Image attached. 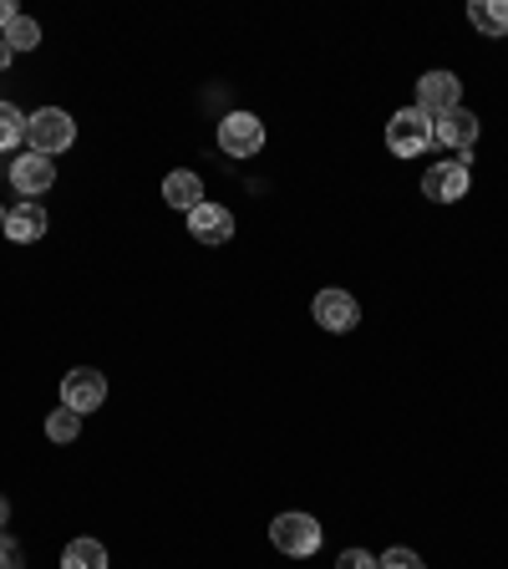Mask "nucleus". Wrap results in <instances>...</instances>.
Instances as JSON below:
<instances>
[{"label": "nucleus", "mask_w": 508, "mask_h": 569, "mask_svg": "<svg viewBox=\"0 0 508 569\" xmlns=\"http://www.w3.org/2000/svg\"><path fill=\"white\" fill-rule=\"evenodd\" d=\"M26 143H31V153L57 158V153H67V148L77 143V122L67 118L61 108H41V112L26 118Z\"/></svg>", "instance_id": "nucleus-1"}, {"label": "nucleus", "mask_w": 508, "mask_h": 569, "mask_svg": "<svg viewBox=\"0 0 508 569\" xmlns=\"http://www.w3.org/2000/svg\"><path fill=\"white\" fill-rule=\"evenodd\" d=\"M387 148L397 158H423L433 148V118L423 108H402L397 118L387 122Z\"/></svg>", "instance_id": "nucleus-2"}, {"label": "nucleus", "mask_w": 508, "mask_h": 569, "mask_svg": "<svg viewBox=\"0 0 508 569\" xmlns=\"http://www.w3.org/2000/svg\"><path fill=\"white\" fill-rule=\"evenodd\" d=\"M270 545H275L280 555L305 559L321 549V524H315L311 514H280V519L270 524Z\"/></svg>", "instance_id": "nucleus-3"}, {"label": "nucleus", "mask_w": 508, "mask_h": 569, "mask_svg": "<svg viewBox=\"0 0 508 569\" xmlns=\"http://www.w3.org/2000/svg\"><path fill=\"white\" fill-rule=\"evenodd\" d=\"M423 194L433 199V204H458V199L468 194V153L448 158V163H433V169L423 173Z\"/></svg>", "instance_id": "nucleus-4"}, {"label": "nucleus", "mask_w": 508, "mask_h": 569, "mask_svg": "<svg viewBox=\"0 0 508 569\" xmlns=\"http://www.w3.org/2000/svg\"><path fill=\"white\" fill-rule=\"evenodd\" d=\"M102 402H108V376L92 372V366H77V372H67V382H61V407H72V413H98Z\"/></svg>", "instance_id": "nucleus-5"}, {"label": "nucleus", "mask_w": 508, "mask_h": 569, "mask_svg": "<svg viewBox=\"0 0 508 569\" xmlns=\"http://www.w3.org/2000/svg\"><path fill=\"white\" fill-rule=\"evenodd\" d=\"M219 148L230 158H254L265 148V122L254 118V112H230V118L219 122Z\"/></svg>", "instance_id": "nucleus-6"}, {"label": "nucleus", "mask_w": 508, "mask_h": 569, "mask_svg": "<svg viewBox=\"0 0 508 569\" xmlns=\"http://www.w3.org/2000/svg\"><path fill=\"white\" fill-rule=\"evenodd\" d=\"M11 183H16V194L37 199L57 183V163H51L47 153H31V148H26L21 158H11Z\"/></svg>", "instance_id": "nucleus-7"}, {"label": "nucleus", "mask_w": 508, "mask_h": 569, "mask_svg": "<svg viewBox=\"0 0 508 569\" xmlns=\"http://www.w3.org/2000/svg\"><path fill=\"white\" fill-rule=\"evenodd\" d=\"M417 108H423L427 118H443V112L463 108V82L453 72H427L423 82H417Z\"/></svg>", "instance_id": "nucleus-8"}, {"label": "nucleus", "mask_w": 508, "mask_h": 569, "mask_svg": "<svg viewBox=\"0 0 508 569\" xmlns=\"http://www.w3.org/2000/svg\"><path fill=\"white\" fill-rule=\"evenodd\" d=\"M356 321H362V305H356L346 291H321L315 295V326L321 331L346 336V331H356Z\"/></svg>", "instance_id": "nucleus-9"}, {"label": "nucleus", "mask_w": 508, "mask_h": 569, "mask_svg": "<svg viewBox=\"0 0 508 569\" xmlns=\"http://www.w3.org/2000/svg\"><path fill=\"white\" fill-rule=\"evenodd\" d=\"M433 143L453 148V158L468 153V148L478 143V118H473L468 108H453V112H443V118H433Z\"/></svg>", "instance_id": "nucleus-10"}, {"label": "nucleus", "mask_w": 508, "mask_h": 569, "mask_svg": "<svg viewBox=\"0 0 508 569\" xmlns=\"http://www.w3.org/2000/svg\"><path fill=\"white\" fill-rule=\"evenodd\" d=\"M189 234H194L199 244H230L234 240V214L224 204H199L194 214H189Z\"/></svg>", "instance_id": "nucleus-11"}, {"label": "nucleus", "mask_w": 508, "mask_h": 569, "mask_svg": "<svg viewBox=\"0 0 508 569\" xmlns=\"http://www.w3.org/2000/svg\"><path fill=\"white\" fill-rule=\"evenodd\" d=\"M6 234L11 244H37L47 234V209L41 204H11L6 209Z\"/></svg>", "instance_id": "nucleus-12"}, {"label": "nucleus", "mask_w": 508, "mask_h": 569, "mask_svg": "<svg viewBox=\"0 0 508 569\" xmlns=\"http://www.w3.org/2000/svg\"><path fill=\"white\" fill-rule=\"evenodd\" d=\"M163 204L183 209V214H194V209L204 204V183H199V173H189V169L169 173V179H163Z\"/></svg>", "instance_id": "nucleus-13"}, {"label": "nucleus", "mask_w": 508, "mask_h": 569, "mask_svg": "<svg viewBox=\"0 0 508 569\" xmlns=\"http://www.w3.org/2000/svg\"><path fill=\"white\" fill-rule=\"evenodd\" d=\"M468 21H473V31H484V37H508V0H473Z\"/></svg>", "instance_id": "nucleus-14"}, {"label": "nucleus", "mask_w": 508, "mask_h": 569, "mask_svg": "<svg viewBox=\"0 0 508 569\" xmlns=\"http://www.w3.org/2000/svg\"><path fill=\"white\" fill-rule=\"evenodd\" d=\"M61 569H108V549L98 539H72L61 555Z\"/></svg>", "instance_id": "nucleus-15"}, {"label": "nucleus", "mask_w": 508, "mask_h": 569, "mask_svg": "<svg viewBox=\"0 0 508 569\" xmlns=\"http://www.w3.org/2000/svg\"><path fill=\"white\" fill-rule=\"evenodd\" d=\"M77 433H82V413H72V407H51V417H47L51 443H77Z\"/></svg>", "instance_id": "nucleus-16"}, {"label": "nucleus", "mask_w": 508, "mask_h": 569, "mask_svg": "<svg viewBox=\"0 0 508 569\" xmlns=\"http://www.w3.org/2000/svg\"><path fill=\"white\" fill-rule=\"evenodd\" d=\"M26 138V118L16 102H0V153H11L16 143Z\"/></svg>", "instance_id": "nucleus-17"}, {"label": "nucleus", "mask_w": 508, "mask_h": 569, "mask_svg": "<svg viewBox=\"0 0 508 569\" xmlns=\"http://www.w3.org/2000/svg\"><path fill=\"white\" fill-rule=\"evenodd\" d=\"M6 41H11V51H37L41 47V26L31 21V16H16L11 31H6Z\"/></svg>", "instance_id": "nucleus-18"}, {"label": "nucleus", "mask_w": 508, "mask_h": 569, "mask_svg": "<svg viewBox=\"0 0 508 569\" xmlns=\"http://www.w3.org/2000/svg\"><path fill=\"white\" fill-rule=\"evenodd\" d=\"M376 569H427V565L417 559V549H387V555L376 559Z\"/></svg>", "instance_id": "nucleus-19"}, {"label": "nucleus", "mask_w": 508, "mask_h": 569, "mask_svg": "<svg viewBox=\"0 0 508 569\" xmlns=\"http://www.w3.org/2000/svg\"><path fill=\"white\" fill-rule=\"evenodd\" d=\"M0 569H26V555L11 534H0Z\"/></svg>", "instance_id": "nucleus-20"}, {"label": "nucleus", "mask_w": 508, "mask_h": 569, "mask_svg": "<svg viewBox=\"0 0 508 569\" xmlns=\"http://www.w3.org/2000/svg\"><path fill=\"white\" fill-rule=\"evenodd\" d=\"M336 569H376V559L366 555V549H346V555L336 559Z\"/></svg>", "instance_id": "nucleus-21"}, {"label": "nucleus", "mask_w": 508, "mask_h": 569, "mask_svg": "<svg viewBox=\"0 0 508 569\" xmlns=\"http://www.w3.org/2000/svg\"><path fill=\"white\" fill-rule=\"evenodd\" d=\"M16 0H0V37H6V31H11V21H16Z\"/></svg>", "instance_id": "nucleus-22"}, {"label": "nucleus", "mask_w": 508, "mask_h": 569, "mask_svg": "<svg viewBox=\"0 0 508 569\" xmlns=\"http://www.w3.org/2000/svg\"><path fill=\"white\" fill-rule=\"evenodd\" d=\"M11 57H16V51H11V41L0 37V72H6V67H11Z\"/></svg>", "instance_id": "nucleus-23"}, {"label": "nucleus", "mask_w": 508, "mask_h": 569, "mask_svg": "<svg viewBox=\"0 0 508 569\" xmlns=\"http://www.w3.org/2000/svg\"><path fill=\"white\" fill-rule=\"evenodd\" d=\"M11 524V504H6V494H0V529Z\"/></svg>", "instance_id": "nucleus-24"}, {"label": "nucleus", "mask_w": 508, "mask_h": 569, "mask_svg": "<svg viewBox=\"0 0 508 569\" xmlns=\"http://www.w3.org/2000/svg\"><path fill=\"white\" fill-rule=\"evenodd\" d=\"M0 230H6V209H0Z\"/></svg>", "instance_id": "nucleus-25"}]
</instances>
